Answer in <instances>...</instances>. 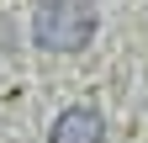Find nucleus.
I'll list each match as a JSON object with an SVG mask.
<instances>
[{"label":"nucleus","mask_w":148,"mask_h":143,"mask_svg":"<svg viewBox=\"0 0 148 143\" xmlns=\"http://www.w3.org/2000/svg\"><path fill=\"white\" fill-rule=\"evenodd\" d=\"M101 27V6L95 0H37L32 11V43L48 53H79L90 48Z\"/></svg>","instance_id":"f257e3e1"},{"label":"nucleus","mask_w":148,"mask_h":143,"mask_svg":"<svg viewBox=\"0 0 148 143\" xmlns=\"http://www.w3.org/2000/svg\"><path fill=\"white\" fill-rule=\"evenodd\" d=\"M48 143H106V117L90 111V106H69V111L53 117Z\"/></svg>","instance_id":"f03ea898"}]
</instances>
